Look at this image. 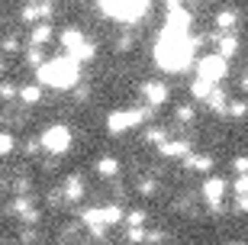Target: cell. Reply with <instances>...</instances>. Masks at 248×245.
<instances>
[{"instance_id":"cell-1","label":"cell","mask_w":248,"mask_h":245,"mask_svg":"<svg viewBox=\"0 0 248 245\" xmlns=\"http://www.w3.org/2000/svg\"><path fill=\"white\" fill-rule=\"evenodd\" d=\"M197 46H200V42L190 36V29L161 26V36H158V42H155V65L168 74H181L193 65Z\"/></svg>"},{"instance_id":"cell-2","label":"cell","mask_w":248,"mask_h":245,"mask_svg":"<svg viewBox=\"0 0 248 245\" xmlns=\"http://www.w3.org/2000/svg\"><path fill=\"white\" fill-rule=\"evenodd\" d=\"M39 84L42 87H52V91H71L74 84L81 81V62L74 55H58V58H48V62L39 65L36 71Z\"/></svg>"},{"instance_id":"cell-3","label":"cell","mask_w":248,"mask_h":245,"mask_svg":"<svg viewBox=\"0 0 248 245\" xmlns=\"http://www.w3.org/2000/svg\"><path fill=\"white\" fill-rule=\"evenodd\" d=\"M152 0H100L103 16L116 19V23H139L148 13Z\"/></svg>"},{"instance_id":"cell-4","label":"cell","mask_w":248,"mask_h":245,"mask_svg":"<svg viewBox=\"0 0 248 245\" xmlns=\"http://www.w3.org/2000/svg\"><path fill=\"white\" fill-rule=\"evenodd\" d=\"M84 226L91 229L93 236H103L107 226H116L123 219V207L120 203H107V207H93V210H84Z\"/></svg>"},{"instance_id":"cell-5","label":"cell","mask_w":248,"mask_h":245,"mask_svg":"<svg viewBox=\"0 0 248 245\" xmlns=\"http://www.w3.org/2000/svg\"><path fill=\"white\" fill-rule=\"evenodd\" d=\"M152 113V107H126V110H113L110 116H107V129H110L113 136H123L129 129H136L142 119Z\"/></svg>"},{"instance_id":"cell-6","label":"cell","mask_w":248,"mask_h":245,"mask_svg":"<svg viewBox=\"0 0 248 245\" xmlns=\"http://www.w3.org/2000/svg\"><path fill=\"white\" fill-rule=\"evenodd\" d=\"M226 74H229V58H222L219 52H210L203 58H197V78H203L210 84H222Z\"/></svg>"},{"instance_id":"cell-7","label":"cell","mask_w":248,"mask_h":245,"mask_svg":"<svg viewBox=\"0 0 248 245\" xmlns=\"http://www.w3.org/2000/svg\"><path fill=\"white\" fill-rule=\"evenodd\" d=\"M42 148H46L48 155H64L68 148H71V129L62 126V123H55V126L42 129Z\"/></svg>"},{"instance_id":"cell-8","label":"cell","mask_w":248,"mask_h":245,"mask_svg":"<svg viewBox=\"0 0 248 245\" xmlns=\"http://www.w3.org/2000/svg\"><path fill=\"white\" fill-rule=\"evenodd\" d=\"M200 194H203V203H206L210 210H219L222 207V197H226V181L216 178V174H210V178H203Z\"/></svg>"},{"instance_id":"cell-9","label":"cell","mask_w":248,"mask_h":245,"mask_svg":"<svg viewBox=\"0 0 248 245\" xmlns=\"http://www.w3.org/2000/svg\"><path fill=\"white\" fill-rule=\"evenodd\" d=\"M142 97H145V107L161 110L168 100H171V91H168L165 81H145L142 84Z\"/></svg>"},{"instance_id":"cell-10","label":"cell","mask_w":248,"mask_h":245,"mask_svg":"<svg viewBox=\"0 0 248 245\" xmlns=\"http://www.w3.org/2000/svg\"><path fill=\"white\" fill-rule=\"evenodd\" d=\"M48 16H52V3H46V0H29L26 7L19 10V19L23 23H32V26L36 23H46Z\"/></svg>"},{"instance_id":"cell-11","label":"cell","mask_w":248,"mask_h":245,"mask_svg":"<svg viewBox=\"0 0 248 245\" xmlns=\"http://www.w3.org/2000/svg\"><path fill=\"white\" fill-rule=\"evenodd\" d=\"M158 155H161V158H187V155H190V142H187V139H174V142H161V146H158Z\"/></svg>"},{"instance_id":"cell-12","label":"cell","mask_w":248,"mask_h":245,"mask_svg":"<svg viewBox=\"0 0 248 245\" xmlns=\"http://www.w3.org/2000/svg\"><path fill=\"white\" fill-rule=\"evenodd\" d=\"M10 213L23 216L26 223H36V219H39V210H36V203H32L29 197H16L13 203H10Z\"/></svg>"},{"instance_id":"cell-13","label":"cell","mask_w":248,"mask_h":245,"mask_svg":"<svg viewBox=\"0 0 248 245\" xmlns=\"http://www.w3.org/2000/svg\"><path fill=\"white\" fill-rule=\"evenodd\" d=\"M58 42H62V49H64V52H68V55H74V52H78V49L84 46V42H87V39H84V33H81V29L68 26V29H64V33H62V36H58Z\"/></svg>"},{"instance_id":"cell-14","label":"cell","mask_w":248,"mask_h":245,"mask_svg":"<svg viewBox=\"0 0 248 245\" xmlns=\"http://www.w3.org/2000/svg\"><path fill=\"white\" fill-rule=\"evenodd\" d=\"M84 197V181L78 178V174H71L68 181H64V191H62V200L64 203H78V200Z\"/></svg>"},{"instance_id":"cell-15","label":"cell","mask_w":248,"mask_h":245,"mask_svg":"<svg viewBox=\"0 0 248 245\" xmlns=\"http://www.w3.org/2000/svg\"><path fill=\"white\" fill-rule=\"evenodd\" d=\"M239 10H219L216 16H213V26H219V33H232V29L239 26Z\"/></svg>"},{"instance_id":"cell-16","label":"cell","mask_w":248,"mask_h":245,"mask_svg":"<svg viewBox=\"0 0 248 245\" xmlns=\"http://www.w3.org/2000/svg\"><path fill=\"white\" fill-rule=\"evenodd\" d=\"M216 52H219L222 58L239 55V36H232V33H222V36H216Z\"/></svg>"},{"instance_id":"cell-17","label":"cell","mask_w":248,"mask_h":245,"mask_svg":"<svg viewBox=\"0 0 248 245\" xmlns=\"http://www.w3.org/2000/svg\"><path fill=\"white\" fill-rule=\"evenodd\" d=\"M52 36H55V33H52V26H48V23H36V26H32V33H29V46L42 49L46 42H52Z\"/></svg>"},{"instance_id":"cell-18","label":"cell","mask_w":248,"mask_h":245,"mask_svg":"<svg viewBox=\"0 0 248 245\" xmlns=\"http://www.w3.org/2000/svg\"><path fill=\"white\" fill-rule=\"evenodd\" d=\"M97 174H100L103 181H113V178L120 174V162H116L113 155H107V158H100V162H97Z\"/></svg>"},{"instance_id":"cell-19","label":"cell","mask_w":248,"mask_h":245,"mask_svg":"<svg viewBox=\"0 0 248 245\" xmlns=\"http://www.w3.org/2000/svg\"><path fill=\"white\" fill-rule=\"evenodd\" d=\"M206 107H210L213 113H229V97H226V91L216 87V91L206 97Z\"/></svg>"},{"instance_id":"cell-20","label":"cell","mask_w":248,"mask_h":245,"mask_svg":"<svg viewBox=\"0 0 248 245\" xmlns=\"http://www.w3.org/2000/svg\"><path fill=\"white\" fill-rule=\"evenodd\" d=\"M184 162H187V168H193V171H210L216 158H213V155H206V152H200V155H187Z\"/></svg>"},{"instance_id":"cell-21","label":"cell","mask_w":248,"mask_h":245,"mask_svg":"<svg viewBox=\"0 0 248 245\" xmlns=\"http://www.w3.org/2000/svg\"><path fill=\"white\" fill-rule=\"evenodd\" d=\"M39 100H42V87H36V84H23V87H19V103L36 107Z\"/></svg>"},{"instance_id":"cell-22","label":"cell","mask_w":248,"mask_h":245,"mask_svg":"<svg viewBox=\"0 0 248 245\" xmlns=\"http://www.w3.org/2000/svg\"><path fill=\"white\" fill-rule=\"evenodd\" d=\"M216 87H219V84H210V81H203V78H193V84H190V94L197 100H203V103H206V97H210L213 91H216Z\"/></svg>"},{"instance_id":"cell-23","label":"cell","mask_w":248,"mask_h":245,"mask_svg":"<svg viewBox=\"0 0 248 245\" xmlns=\"http://www.w3.org/2000/svg\"><path fill=\"white\" fill-rule=\"evenodd\" d=\"M13 148H16V139L10 136L7 129H0V158H7V155L13 152Z\"/></svg>"},{"instance_id":"cell-24","label":"cell","mask_w":248,"mask_h":245,"mask_svg":"<svg viewBox=\"0 0 248 245\" xmlns=\"http://www.w3.org/2000/svg\"><path fill=\"white\" fill-rule=\"evenodd\" d=\"M93 55H97V46H93V42H84V46L74 52V58H78V62H91Z\"/></svg>"},{"instance_id":"cell-25","label":"cell","mask_w":248,"mask_h":245,"mask_svg":"<svg viewBox=\"0 0 248 245\" xmlns=\"http://www.w3.org/2000/svg\"><path fill=\"white\" fill-rule=\"evenodd\" d=\"M229 116H248V100H229Z\"/></svg>"},{"instance_id":"cell-26","label":"cell","mask_w":248,"mask_h":245,"mask_svg":"<svg viewBox=\"0 0 248 245\" xmlns=\"http://www.w3.org/2000/svg\"><path fill=\"white\" fill-rule=\"evenodd\" d=\"M174 116H177V123H190L193 119V107L190 103H181V107L174 110Z\"/></svg>"},{"instance_id":"cell-27","label":"cell","mask_w":248,"mask_h":245,"mask_svg":"<svg viewBox=\"0 0 248 245\" xmlns=\"http://www.w3.org/2000/svg\"><path fill=\"white\" fill-rule=\"evenodd\" d=\"M145 139H148V142H155V146H161V142L168 139V132H165V129H158V126H152L145 132Z\"/></svg>"},{"instance_id":"cell-28","label":"cell","mask_w":248,"mask_h":245,"mask_svg":"<svg viewBox=\"0 0 248 245\" xmlns=\"http://www.w3.org/2000/svg\"><path fill=\"white\" fill-rule=\"evenodd\" d=\"M13 97H19V91H16V87H13V84L0 81V100H13Z\"/></svg>"},{"instance_id":"cell-29","label":"cell","mask_w":248,"mask_h":245,"mask_svg":"<svg viewBox=\"0 0 248 245\" xmlns=\"http://www.w3.org/2000/svg\"><path fill=\"white\" fill-rule=\"evenodd\" d=\"M126 219H129V229H136V226H142V223H145V213H142V210H132Z\"/></svg>"},{"instance_id":"cell-30","label":"cell","mask_w":248,"mask_h":245,"mask_svg":"<svg viewBox=\"0 0 248 245\" xmlns=\"http://www.w3.org/2000/svg\"><path fill=\"white\" fill-rule=\"evenodd\" d=\"M26 62H29V65H42V49L29 46V52H26Z\"/></svg>"},{"instance_id":"cell-31","label":"cell","mask_w":248,"mask_h":245,"mask_svg":"<svg viewBox=\"0 0 248 245\" xmlns=\"http://www.w3.org/2000/svg\"><path fill=\"white\" fill-rule=\"evenodd\" d=\"M232 187H235V197H239V194H248V174H239Z\"/></svg>"},{"instance_id":"cell-32","label":"cell","mask_w":248,"mask_h":245,"mask_svg":"<svg viewBox=\"0 0 248 245\" xmlns=\"http://www.w3.org/2000/svg\"><path fill=\"white\" fill-rule=\"evenodd\" d=\"M232 164H235V171H239V174H248V155H239Z\"/></svg>"},{"instance_id":"cell-33","label":"cell","mask_w":248,"mask_h":245,"mask_svg":"<svg viewBox=\"0 0 248 245\" xmlns=\"http://www.w3.org/2000/svg\"><path fill=\"white\" fill-rule=\"evenodd\" d=\"M235 210H239V213H248V194H239V197H235Z\"/></svg>"},{"instance_id":"cell-34","label":"cell","mask_w":248,"mask_h":245,"mask_svg":"<svg viewBox=\"0 0 248 245\" xmlns=\"http://www.w3.org/2000/svg\"><path fill=\"white\" fill-rule=\"evenodd\" d=\"M139 191H142V194H155V184L145 178V181H139Z\"/></svg>"},{"instance_id":"cell-35","label":"cell","mask_w":248,"mask_h":245,"mask_svg":"<svg viewBox=\"0 0 248 245\" xmlns=\"http://www.w3.org/2000/svg\"><path fill=\"white\" fill-rule=\"evenodd\" d=\"M3 52H16V39H3Z\"/></svg>"},{"instance_id":"cell-36","label":"cell","mask_w":248,"mask_h":245,"mask_svg":"<svg viewBox=\"0 0 248 245\" xmlns=\"http://www.w3.org/2000/svg\"><path fill=\"white\" fill-rule=\"evenodd\" d=\"M239 84H242V87H245V91H248V71L242 74V81H239Z\"/></svg>"},{"instance_id":"cell-37","label":"cell","mask_w":248,"mask_h":245,"mask_svg":"<svg viewBox=\"0 0 248 245\" xmlns=\"http://www.w3.org/2000/svg\"><path fill=\"white\" fill-rule=\"evenodd\" d=\"M229 245H242V242H229Z\"/></svg>"},{"instance_id":"cell-38","label":"cell","mask_w":248,"mask_h":245,"mask_svg":"<svg viewBox=\"0 0 248 245\" xmlns=\"http://www.w3.org/2000/svg\"><path fill=\"white\" fill-rule=\"evenodd\" d=\"M46 3H52V0H46Z\"/></svg>"}]
</instances>
